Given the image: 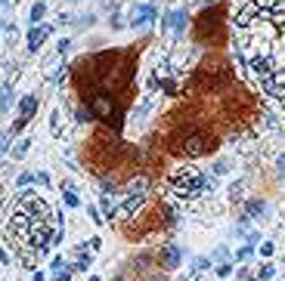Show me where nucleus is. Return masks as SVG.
Masks as SVG:
<instances>
[{"instance_id": "nucleus-1", "label": "nucleus", "mask_w": 285, "mask_h": 281, "mask_svg": "<svg viewBox=\"0 0 285 281\" xmlns=\"http://www.w3.org/2000/svg\"><path fill=\"white\" fill-rule=\"evenodd\" d=\"M167 192L177 198V201H196V198H204L214 192V176L202 173L196 164H180V167L170 170L167 176Z\"/></svg>"}, {"instance_id": "nucleus-2", "label": "nucleus", "mask_w": 285, "mask_h": 281, "mask_svg": "<svg viewBox=\"0 0 285 281\" xmlns=\"http://www.w3.org/2000/svg\"><path fill=\"white\" fill-rule=\"evenodd\" d=\"M217 145L220 142L204 130H183V133L174 136V145L170 148H174L177 155H183V158H202V155H214Z\"/></svg>"}, {"instance_id": "nucleus-3", "label": "nucleus", "mask_w": 285, "mask_h": 281, "mask_svg": "<svg viewBox=\"0 0 285 281\" xmlns=\"http://www.w3.org/2000/svg\"><path fill=\"white\" fill-rule=\"evenodd\" d=\"M226 80H230V65H226L220 56H211V59H204L196 68V80H192V84L199 90H217Z\"/></svg>"}, {"instance_id": "nucleus-4", "label": "nucleus", "mask_w": 285, "mask_h": 281, "mask_svg": "<svg viewBox=\"0 0 285 281\" xmlns=\"http://www.w3.org/2000/svg\"><path fill=\"white\" fill-rule=\"evenodd\" d=\"M223 19H226V6H214V9H202L196 16V40H223Z\"/></svg>"}, {"instance_id": "nucleus-5", "label": "nucleus", "mask_w": 285, "mask_h": 281, "mask_svg": "<svg viewBox=\"0 0 285 281\" xmlns=\"http://www.w3.org/2000/svg\"><path fill=\"white\" fill-rule=\"evenodd\" d=\"M87 108L93 111V118L109 121L112 114H115V102H112L109 96H102V90H96V93H90V96H87Z\"/></svg>"}, {"instance_id": "nucleus-6", "label": "nucleus", "mask_w": 285, "mask_h": 281, "mask_svg": "<svg viewBox=\"0 0 285 281\" xmlns=\"http://www.w3.org/2000/svg\"><path fill=\"white\" fill-rule=\"evenodd\" d=\"M189 28V13L186 9H170V13L162 19V31H177V37H183V31Z\"/></svg>"}, {"instance_id": "nucleus-7", "label": "nucleus", "mask_w": 285, "mask_h": 281, "mask_svg": "<svg viewBox=\"0 0 285 281\" xmlns=\"http://www.w3.org/2000/svg\"><path fill=\"white\" fill-rule=\"evenodd\" d=\"M34 111H38V96H22V102H19V118H16V124H13V130H9V133H19L22 127L34 118Z\"/></svg>"}, {"instance_id": "nucleus-8", "label": "nucleus", "mask_w": 285, "mask_h": 281, "mask_svg": "<svg viewBox=\"0 0 285 281\" xmlns=\"http://www.w3.org/2000/svg\"><path fill=\"white\" fill-rule=\"evenodd\" d=\"M158 263H162V269H167V272H174V269L183 263V250L177 247V244H164L162 250H158Z\"/></svg>"}, {"instance_id": "nucleus-9", "label": "nucleus", "mask_w": 285, "mask_h": 281, "mask_svg": "<svg viewBox=\"0 0 285 281\" xmlns=\"http://www.w3.org/2000/svg\"><path fill=\"white\" fill-rule=\"evenodd\" d=\"M53 34V28L50 25H31V31H28V50L31 53H38L41 46H43V40H47Z\"/></svg>"}, {"instance_id": "nucleus-10", "label": "nucleus", "mask_w": 285, "mask_h": 281, "mask_svg": "<svg viewBox=\"0 0 285 281\" xmlns=\"http://www.w3.org/2000/svg\"><path fill=\"white\" fill-rule=\"evenodd\" d=\"M152 16H155V6H149V3H146V6H133L130 9V25H146Z\"/></svg>"}, {"instance_id": "nucleus-11", "label": "nucleus", "mask_w": 285, "mask_h": 281, "mask_svg": "<svg viewBox=\"0 0 285 281\" xmlns=\"http://www.w3.org/2000/svg\"><path fill=\"white\" fill-rule=\"evenodd\" d=\"M43 16H47V3H43V0H38V3L31 6V13H28L31 25H41V22H43Z\"/></svg>"}, {"instance_id": "nucleus-12", "label": "nucleus", "mask_w": 285, "mask_h": 281, "mask_svg": "<svg viewBox=\"0 0 285 281\" xmlns=\"http://www.w3.org/2000/svg\"><path fill=\"white\" fill-rule=\"evenodd\" d=\"M16 102V90H13V84H6L3 90H0V108L3 111H9V105Z\"/></svg>"}, {"instance_id": "nucleus-13", "label": "nucleus", "mask_w": 285, "mask_h": 281, "mask_svg": "<svg viewBox=\"0 0 285 281\" xmlns=\"http://www.w3.org/2000/svg\"><path fill=\"white\" fill-rule=\"evenodd\" d=\"M273 275H276V266L264 263V266H260V272H257V275H248V278H251V281H270Z\"/></svg>"}, {"instance_id": "nucleus-14", "label": "nucleus", "mask_w": 285, "mask_h": 281, "mask_svg": "<svg viewBox=\"0 0 285 281\" xmlns=\"http://www.w3.org/2000/svg\"><path fill=\"white\" fill-rule=\"evenodd\" d=\"M257 213H264V201H254V198H251V201L245 204V216H242V219H251V216H257Z\"/></svg>"}, {"instance_id": "nucleus-15", "label": "nucleus", "mask_w": 285, "mask_h": 281, "mask_svg": "<svg viewBox=\"0 0 285 281\" xmlns=\"http://www.w3.org/2000/svg\"><path fill=\"white\" fill-rule=\"evenodd\" d=\"M90 263H93V256L81 250V256L75 260V266H72V269H75V272H87V269H90Z\"/></svg>"}, {"instance_id": "nucleus-16", "label": "nucleus", "mask_w": 285, "mask_h": 281, "mask_svg": "<svg viewBox=\"0 0 285 281\" xmlns=\"http://www.w3.org/2000/svg\"><path fill=\"white\" fill-rule=\"evenodd\" d=\"M99 210H102L106 216H115V201H112V195H102V198H99Z\"/></svg>"}, {"instance_id": "nucleus-17", "label": "nucleus", "mask_w": 285, "mask_h": 281, "mask_svg": "<svg viewBox=\"0 0 285 281\" xmlns=\"http://www.w3.org/2000/svg\"><path fill=\"white\" fill-rule=\"evenodd\" d=\"M31 142H34V139H19L16 148H13V158H22V155H25V151L31 148Z\"/></svg>"}, {"instance_id": "nucleus-18", "label": "nucleus", "mask_w": 285, "mask_h": 281, "mask_svg": "<svg viewBox=\"0 0 285 281\" xmlns=\"http://www.w3.org/2000/svg\"><path fill=\"white\" fill-rule=\"evenodd\" d=\"M78 121H84V124H87V121H96V118H93V111H90L87 105H81V108H78Z\"/></svg>"}, {"instance_id": "nucleus-19", "label": "nucleus", "mask_w": 285, "mask_h": 281, "mask_svg": "<svg viewBox=\"0 0 285 281\" xmlns=\"http://www.w3.org/2000/svg\"><path fill=\"white\" fill-rule=\"evenodd\" d=\"M242 189H245V182H236L230 189V201H239V198H242Z\"/></svg>"}, {"instance_id": "nucleus-20", "label": "nucleus", "mask_w": 285, "mask_h": 281, "mask_svg": "<svg viewBox=\"0 0 285 281\" xmlns=\"http://www.w3.org/2000/svg\"><path fill=\"white\" fill-rule=\"evenodd\" d=\"M260 253H264V256H273V253H276V244H273V241H264V244H260Z\"/></svg>"}, {"instance_id": "nucleus-21", "label": "nucleus", "mask_w": 285, "mask_h": 281, "mask_svg": "<svg viewBox=\"0 0 285 281\" xmlns=\"http://www.w3.org/2000/svg\"><path fill=\"white\" fill-rule=\"evenodd\" d=\"M68 278H72V269H68V266H65V269H59V272L53 275V281H68Z\"/></svg>"}, {"instance_id": "nucleus-22", "label": "nucleus", "mask_w": 285, "mask_h": 281, "mask_svg": "<svg viewBox=\"0 0 285 281\" xmlns=\"http://www.w3.org/2000/svg\"><path fill=\"white\" fill-rule=\"evenodd\" d=\"M65 204L68 207H78V204H81V198H78L75 192H65Z\"/></svg>"}, {"instance_id": "nucleus-23", "label": "nucleus", "mask_w": 285, "mask_h": 281, "mask_svg": "<svg viewBox=\"0 0 285 281\" xmlns=\"http://www.w3.org/2000/svg\"><path fill=\"white\" fill-rule=\"evenodd\" d=\"M50 269H53V275H56V272H59V269H65V260H62V256H53Z\"/></svg>"}, {"instance_id": "nucleus-24", "label": "nucleus", "mask_w": 285, "mask_h": 281, "mask_svg": "<svg viewBox=\"0 0 285 281\" xmlns=\"http://www.w3.org/2000/svg\"><path fill=\"white\" fill-rule=\"evenodd\" d=\"M31 182H38L34 173H22V176H19V185H31Z\"/></svg>"}, {"instance_id": "nucleus-25", "label": "nucleus", "mask_w": 285, "mask_h": 281, "mask_svg": "<svg viewBox=\"0 0 285 281\" xmlns=\"http://www.w3.org/2000/svg\"><path fill=\"white\" fill-rule=\"evenodd\" d=\"M230 272H233V263H220V266H217V275H220V278H226Z\"/></svg>"}, {"instance_id": "nucleus-26", "label": "nucleus", "mask_w": 285, "mask_h": 281, "mask_svg": "<svg viewBox=\"0 0 285 281\" xmlns=\"http://www.w3.org/2000/svg\"><path fill=\"white\" fill-rule=\"evenodd\" d=\"M226 170H230V164H226V161H217V164H214V173H217V176H220V173H226Z\"/></svg>"}, {"instance_id": "nucleus-27", "label": "nucleus", "mask_w": 285, "mask_h": 281, "mask_svg": "<svg viewBox=\"0 0 285 281\" xmlns=\"http://www.w3.org/2000/svg\"><path fill=\"white\" fill-rule=\"evenodd\" d=\"M248 256H251V244H248V247H242L236 253V260H248Z\"/></svg>"}, {"instance_id": "nucleus-28", "label": "nucleus", "mask_w": 285, "mask_h": 281, "mask_svg": "<svg viewBox=\"0 0 285 281\" xmlns=\"http://www.w3.org/2000/svg\"><path fill=\"white\" fill-rule=\"evenodd\" d=\"M68 43H72V40H68V37H62L59 43H56V50H59V53H65V50H68Z\"/></svg>"}, {"instance_id": "nucleus-29", "label": "nucleus", "mask_w": 285, "mask_h": 281, "mask_svg": "<svg viewBox=\"0 0 285 281\" xmlns=\"http://www.w3.org/2000/svg\"><path fill=\"white\" fill-rule=\"evenodd\" d=\"M90 281H102V278H99V275H90Z\"/></svg>"}, {"instance_id": "nucleus-30", "label": "nucleus", "mask_w": 285, "mask_h": 281, "mask_svg": "<svg viewBox=\"0 0 285 281\" xmlns=\"http://www.w3.org/2000/svg\"><path fill=\"white\" fill-rule=\"evenodd\" d=\"M180 281H189V275H183V278H180Z\"/></svg>"}, {"instance_id": "nucleus-31", "label": "nucleus", "mask_w": 285, "mask_h": 281, "mask_svg": "<svg viewBox=\"0 0 285 281\" xmlns=\"http://www.w3.org/2000/svg\"><path fill=\"white\" fill-rule=\"evenodd\" d=\"M0 148H3V145H0Z\"/></svg>"}]
</instances>
